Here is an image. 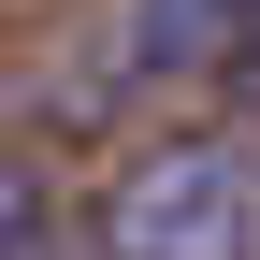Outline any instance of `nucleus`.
<instances>
[{
  "mask_svg": "<svg viewBox=\"0 0 260 260\" xmlns=\"http://www.w3.org/2000/svg\"><path fill=\"white\" fill-rule=\"evenodd\" d=\"M260 246V188L232 145H145L102 188V260H246Z\"/></svg>",
  "mask_w": 260,
  "mask_h": 260,
  "instance_id": "1",
  "label": "nucleus"
},
{
  "mask_svg": "<svg viewBox=\"0 0 260 260\" xmlns=\"http://www.w3.org/2000/svg\"><path fill=\"white\" fill-rule=\"evenodd\" d=\"M260 0H130V73H232Z\"/></svg>",
  "mask_w": 260,
  "mask_h": 260,
  "instance_id": "2",
  "label": "nucleus"
},
{
  "mask_svg": "<svg viewBox=\"0 0 260 260\" xmlns=\"http://www.w3.org/2000/svg\"><path fill=\"white\" fill-rule=\"evenodd\" d=\"M29 246H44V174L0 159V260H29Z\"/></svg>",
  "mask_w": 260,
  "mask_h": 260,
  "instance_id": "3",
  "label": "nucleus"
},
{
  "mask_svg": "<svg viewBox=\"0 0 260 260\" xmlns=\"http://www.w3.org/2000/svg\"><path fill=\"white\" fill-rule=\"evenodd\" d=\"M232 102H260V15H246V44H232Z\"/></svg>",
  "mask_w": 260,
  "mask_h": 260,
  "instance_id": "4",
  "label": "nucleus"
}]
</instances>
